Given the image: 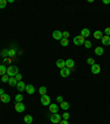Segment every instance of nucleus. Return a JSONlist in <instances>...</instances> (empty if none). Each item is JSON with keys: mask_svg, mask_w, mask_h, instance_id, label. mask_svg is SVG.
<instances>
[{"mask_svg": "<svg viewBox=\"0 0 110 124\" xmlns=\"http://www.w3.org/2000/svg\"><path fill=\"white\" fill-rule=\"evenodd\" d=\"M95 54L96 55H99V57L102 55V54H104V49H102L101 47H97V48L95 49Z\"/></svg>", "mask_w": 110, "mask_h": 124, "instance_id": "obj_18", "label": "nucleus"}, {"mask_svg": "<svg viewBox=\"0 0 110 124\" xmlns=\"http://www.w3.org/2000/svg\"><path fill=\"white\" fill-rule=\"evenodd\" d=\"M41 103H42V105H44V106H49L50 104H51V98H50L47 94L41 95Z\"/></svg>", "mask_w": 110, "mask_h": 124, "instance_id": "obj_3", "label": "nucleus"}, {"mask_svg": "<svg viewBox=\"0 0 110 124\" xmlns=\"http://www.w3.org/2000/svg\"><path fill=\"white\" fill-rule=\"evenodd\" d=\"M62 33H63V38H66L67 39V38L70 37V32L68 31H64V32H62Z\"/></svg>", "mask_w": 110, "mask_h": 124, "instance_id": "obj_34", "label": "nucleus"}, {"mask_svg": "<svg viewBox=\"0 0 110 124\" xmlns=\"http://www.w3.org/2000/svg\"><path fill=\"white\" fill-rule=\"evenodd\" d=\"M8 83L10 84V87H17L18 81L15 80V77H10V79H9V81H8Z\"/></svg>", "mask_w": 110, "mask_h": 124, "instance_id": "obj_17", "label": "nucleus"}, {"mask_svg": "<svg viewBox=\"0 0 110 124\" xmlns=\"http://www.w3.org/2000/svg\"><path fill=\"white\" fill-rule=\"evenodd\" d=\"M89 35H90V32H89V30L87 29V28H84V29H81V33H80V35L84 39H86V38H88L89 37Z\"/></svg>", "mask_w": 110, "mask_h": 124, "instance_id": "obj_15", "label": "nucleus"}, {"mask_svg": "<svg viewBox=\"0 0 110 124\" xmlns=\"http://www.w3.org/2000/svg\"><path fill=\"white\" fill-rule=\"evenodd\" d=\"M46 91H47L46 87H41L40 89H39V93H40L41 95H45L46 94Z\"/></svg>", "mask_w": 110, "mask_h": 124, "instance_id": "obj_23", "label": "nucleus"}, {"mask_svg": "<svg viewBox=\"0 0 110 124\" xmlns=\"http://www.w3.org/2000/svg\"><path fill=\"white\" fill-rule=\"evenodd\" d=\"M3 93H5V91H3V89H0V96H1V95H2Z\"/></svg>", "mask_w": 110, "mask_h": 124, "instance_id": "obj_39", "label": "nucleus"}, {"mask_svg": "<svg viewBox=\"0 0 110 124\" xmlns=\"http://www.w3.org/2000/svg\"><path fill=\"white\" fill-rule=\"evenodd\" d=\"M25 87H26V84L24 83L23 81H20L17 84V90L19 92H22V91H25Z\"/></svg>", "mask_w": 110, "mask_h": 124, "instance_id": "obj_9", "label": "nucleus"}, {"mask_svg": "<svg viewBox=\"0 0 110 124\" xmlns=\"http://www.w3.org/2000/svg\"><path fill=\"white\" fill-rule=\"evenodd\" d=\"M5 74H7V68L5 66V64H1L0 65V75L2 77Z\"/></svg>", "mask_w": 110, "mask_h": 124, "instance_id": "obj_21", "label": "nucleus"}, {"mask_svg": "<svg viewBox=\"0 0 110 124\" xmlns=\"http://www.w3.org/2000/svg\"><path fill=\"white\" fill-rule=\"evenodd\" d=\"M70 113H67V112H65V113H64V114H63V115H62V118H63V120H66V121H67V120H68V118H70Z\"/></svg>", "mask_w": 110, "mask_h": 124, "instance_id": "obj_30", "label": "nucleus"}, {"mask_svg": "<svg viewBox=\"0 0 110 124\" xmlns=\"http://www.w3.org/2000/svg\"><path fill=\"white\" fill-rule=\"evenodd\" d=\"M22 100H23V96H22L21 94H17V95H15V102H17V103L22 102Z\"/></svg>", "mask_w": 110, "mask_h": 124, "instance_id": "obj_25", "label": "nucleus"}, {"mask_svg": "<svg viewBox=\"0 0 110 124\" xmlns=\"http://www.w3.org/2000/svg\"><path fill=\"white\" fill-rule=\"evenodd\" d=\"M9 79H10V77H9L8 74H5V75H2V77H1V81H2L3 83H6V82H8Z\"/></svg>", "mask_w": 110, "mask_h": 124, "instance_id": "obj_26", "label": "nucleus"}, {"mask_svg": "<svg viewBox=\"0 0 110 124\" xmlns=\"http://www.w3.org/2000/svg\"><path fill=\"white\" fill-rule=\"evenodd\" d=\"M56 101L58 102V103H62V102L64 101V99H63V96L62 95H58L57 98H56Z\"/></svg>", "mask_w": 110, "mask_h": 124, "instance_id": "obj_33", "label": "nucleus"}, {"mask_svg": "<svg viewBox=\"0 0 110 124\" xmlns=\"http://www.w3.org/2000/svg\"><path fill=\"white\" fill-rule=\"evenodd\" d=\"M73 41H74V44H76V46H81V44L85 43V39L81 35H76L73 39Z\"/></svg>", "mask_w": 110, "mask_h": 124, "instance_id": "obj_4", "label": "nucleus"}, {"mask_svg": "<svg viewBox=\"0 0 110 124\" xmlns=\"http://www.w3.org/2000/svg\"><path fill=\"white\" fill-rule=\"evenodd\" d=\"M50 120H51V122L54 124H60V122L62 121V115H60L58 113H54V114L51 115Z\"/></svg>", "mask_w": 110, "mask_h": 124, "instance_id": "obj_2", "label": "nucleus"}, {"mask_svg": "<svg viewBox=\"0 0 110 124\" xmlns=\"http://www.w3.org/2000/svg\"><path fill=\"white\" fill-rule=\"evenodd\" d=\"M18 73H19V69L17 65H10L7 69V74L9 77H15V74H18Z\"/></svg>", "mask_w": 110, "mask_h": 124, "instance_id": "obj_1", "label": "nucleus"}, {"mask_svg": "<svg viewBox=\"0 0 110 124\" xmlns=\"http://www.w3.org/2000/svg\"><path fill=\"white\" fill-rule=\"evenodd\" d=\"M15 80H17L18 82H20V81H21V79H22V75H21L20 73H18V74H15Z\"/></svg>", "mask_w": 110, "mask_h": 124, "instance_id": "obj_32", "label": "nucleus"}, {"mask_svg": "<svg viewBox=\"0 0 110 124\" xmlns=\"http://www.w3.org/2000/svg\"><path fill=\"white\" fill-rule=\"evenodd\" d=\"M68 43H70V41H68V39H66V38H62L61 40V44L63 47H67L68 46Z\"/></svg>", "mask_w": 110, "mask_h": 124, "instance_id": "obj_24", "label": "nucleus"}, {"mask_svg": "<svg viewBox=\"0 0 110 124\" xmlns=\"http://www.w3.org/2000/svg\"><path fill=\"white\" fill-rule=\"evenodd\" d=\"M0 55H1V57H2V58H7V55H9V51L8 50H2V51H1V53H0Z\"/></svg>", "mask_w": 110, "mask_h": 124, "instance_id": "obj_28", "label": "nucleus"}, {"mask_svg": "<svg viewBox=\"0 0 110 124\" xmlns=\"http://www.w3.org/2000/svg\"><path fill=\"white\" fill-rule=\"evenodd\" d=\"M15 110L17 111V112H19V113H22L24 110H25V105H24L22 102H20V103H15Z\"/></svg>", "mask_w": 110, "mask_h": 124, "instance_id": "obj_5", "label": "nucleus"}, {"mask_svg": "<svg viewBox=\"0 0 110 124\" xmlns=\"http://www.w3.org/2000/svg\"><path fill=\"white\" fill-rule=\"evenodd\" d=\"M61 107L64 110V111H67V110L70 109V103H68V102L63 101V102L61 103Z\"/></svg>", "mask_w": 110, "mask_h": 124, "instance_id": "obj_20", "label": "nucleus"}, {"mask_svg": "<svg viewBox=\"0 0 110 124\" xmlns=\"http://www.w3.org/2000/svg\"><path fill=\"white\" fill-rule=\"evenodd\" d=\"M24 122H25L26 124H31L32 122H33V118H32V115H25L24 116Z\"/></svg>", "mask_w": 110, "mask_h": 124, "instance_id": "obj_22", "label": "nucleus"}, {"mask_svg": "<svg viewBox=\"0 0 110 124\" xmlns=\"http://www.w3.org/2000/svg\"><path fill=\"white\" fill-rule=\"evenodd\" d=\"M7 6V0H0V9H5Z\"/></svg>", "mask_w": 110, "mask_h": 124, "instance_id": "obj_27", "label": "nucleus"}, {"mask_svg": "<svg viewBox=\"0 0 110 124\" xmlns=\"http://www.w3.org/2000/svg\"><path fill=\"white\" fill-rule=\"evenodd\" d=\"M49 110H50V112L52 113V114H54V113H57L58 112V106L56 105V104H50V105H49Z\"/></svg>", "mask_w": 110, "mask_h": 124, "instance_id": "obj_12", "label": "nucleus"}, {"mask_svg": "<svg viewBox=\"0 0 110 124\" xmlns=\"http://www.w3.org/2000/svg\"><path fill=\"white\" fill-rule=\"evenodd\" d=\"M105 33H106V35H110V28H106V29H105Z\"/></svg>", "mask_w": 110, "mask_h": 124, "instance_id": "obj_35", "label": "nucleus"}, {"mask_svg": "<svg viewBox=\"0 0 110 124\" xmlns=\"http://www.w3.org/2000/svg\"><path fill=\"white\" fill-rule=\"evenodd\" d=\"M25 91H26L28 94H33V93L35 92V89L32 84H28V85L25 87Z\"/></svg>", "mask_w": 110, "mask_h": 124, "instance_id": "obj_13", "label": "nucleus"}, {"mask_svg": "<svg viewBox=\"0 0 110 124\" xmlns=\"http://www.w3.org/2000/svg\"><path fill=\"white\" fill-rule=\"evenodd\" d=\"M94 37H95V39H101V38L104 37V35H102L101 31H99V30H96V31L94 32Z\"/></svg>", "mask_w": 110, "mask_h": 124, "instance_id": "obj_19", "label": "nucleus"}, {"mask_svg": "<svg viewBox=\"0 0 110 124\" xmlns=\"http://www.w3.org/2000/svg\"><path fill=\"white\" fill-rule=\"evenodd\" d=\"M60 124H70V123H68V121H66V120H62V121L60 122Z\"/></svg>", "mask_w": 110, "mask_h": 124, "instance_id": "obj_37", "label": "nucleus"}, {"mask_svg": "<svg viewBox=\"0 0 110 124\" xmlns=\"http://www.w3.org/2000/svg\"><path fill=\"white\" fill-rule=\"evenodd\" d=\"M100 65L99 64H93L91 65V72L94 73V74H99V72H100Z\"/></svg>", "mask_w": 110, "mask_h": 124, "instance_id": "obj_10", "label": "nucleus"}, {"mask_svg": "<svg viewBox=\"0 0 110 124\" xmlns=\"http://www.w3.org/2000/svg\"><path fill=\"white\" fill-rule=\"evenodd\" d=\"M9 55H15V50H9Z\"/></svg>", "mask_w": 110, "mask_h": 124, "instance_id": "obj_36", "label": "nucleus"}, {"mask_svg": "<svg viewBox=\"0 0 110 124\" xmlns=\"http://www.w3.org/2000/svg\"><path fill=\"white\" fill-rule=\"evenodd\" d=\"M74 65H75V62H74L73 59H67V60L65 61V66L68 68V69H73Z\"/></svg>", "mask_w": 110, "mask_h": 124, "instance_id": "obj_11", "label": "nucleus"}, {"mask_svg": "<svg viewBox=\"0 0 110 124\" xmlns=\"http://www.w3.org/2000/svg\"><path fill=\"white\" fill-rule=\"evenodd\" d=\"M102 2H104L105 5H109V3H110V0H104Z\"/></svg>", "mask_w": 110, "mask_h": 124, "instance_id": "obj_38", "label": "nucleus"}, {"mask_svg": "<svg viewBox=\"0 0 110 124\" xmlns=\"http://www.w3.org/2000/svg\"><path fill=\"white\" fill-rule=\"evenodd\" d=\"M52 37L54 38L55 40H62V38H63V33H62L60 30H55V31H53Z\"/></svg>", "mask_w": 110, "mask_h": 124, "instance_id": "obj_7", "label": "nucleus"}, {"mask_svg": "<svg viewBox=\"0 0 110 124\" xmlns=\"http://www.w3.org/2000/svg\"><path fill=\"white\" fill-rule=\"evenodd\" d=\"M10 100H11V98H10V95L7 94V93H3V94L0 96V101L2 102V103H9Z\"/></svg>", "mask_w": 110, "mask_h": 124, "instance_id": "obj_8", "label": "nucleus"}, {"mask_svg": "<svg viewBox=\"0 0 110 124\" xmlns=\"http://www.w3.org/2000/svg\"><path fill=\"white\" fill-rule=\"evenodd\" d=\"M101 42L105 46H110V37L109 35H104L101 38Z\"/></svg>", "mask_w": 110, "mask_h": 124, "instance_id": "obj_14", "label": "nucleus"}, {"mask_svg": "<svg viewBox=\"0 0 110 124\" xmlns=\"http://www.w3.org/2000/svg\"><path fill=\"white\" fill-rule=\"evenodd\" d=\"M85 48H87V49H89V48H91V46H93V43L90 42V41L88 40H85V43H84Z\"/></svg>", "mask_w": 110, "mask_h": 124, "instance_id": "obj_29", "label": "nucleus"}, {"mask_svg": "<svg viewBox=\"0 0 110 124\" xmlns=\"http://www.w3.org/2000/svg\"><path fill=\"white\" fill-rule=\"evenodd\" d=\"M60 73H61V77H62V78H67V77L70 74V69H68V68H66V66H65V68L61 69Z\"/></svg>", "mask_w": 110, "mask_h": 124, "instance_id": "obj_6", "label": "nucleus"}, {"mask_svg": "<svg viewBox=\"0 0 110 124\" xmlns=\"http://www.w3.org/2000/svg\"><path fill=\"white\" fill-rule=\"evenodd\" d=\"M56 66H57L58 69H63V68H65V61H64L63 59H58V60L56 61Z\"/></svg>", "mask_w": 110, "mask_h": 124, "instance_id": "obj_16", "label": "nucleus"}, {"mask_svg": "<svg viewBox=\"0 0 110 124\" xmlns=\"http://www.w3.org/2000/svg\"><path fill=\"white\" fill-rule=\"evenodd\" d=\"M87 63L90 64V65H93V64H95V60H94L93 58H88L87 59Z\"/></svg>", "mask_w": 110, "mask_h": 124, "instance_id": "obj_31", "label": "nucleus"}]
</instances>
